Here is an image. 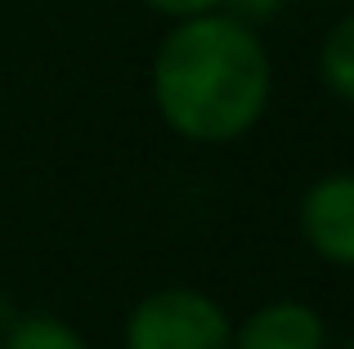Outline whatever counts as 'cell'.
<instances>
[{
    "label": "cell",
    "instance_id": "4",
    "mask_svg": "<svg viewBox=\"0 0 354 349\" xmlns=\"http://www.w3.org/2000/svg\"><path fill=\"white\" fill-rule=\"evenodd\" d=\"M229 349H323V318L310 305L278 300L242 323Z\"/></svg>",
    "mask_w": 354,
    "mask_h": 349
},
{
    "label": "cell",
    "instance_id": "7",
    "mask_svg": "<svg viewBox=\"0 0 354 349\" xmlns=\"http://www.w3.org/2000/svg\"><path fill=\"white\" fill-rule=\"evenodd\" d=\"M153 9H162V14H180V18H193V14H207V9H216L220 0H148Z\"/></svg>",
    "mask_w": 354,
    "mask_h": 349
},
{
    "label": "cell",
    "instance_id": "8",
    "mask_svg": "<svg viewBox=\"0 0 354 349\" xmlns=\"http://www.w3.org/2000/svg\"><path fill=\"white\" fill-rule=\"evenodd\" d=\"M234 5H238L247 18H265V14H274V9L283 5V0H234Z\"/></svg>",
    "mask_w": 354,
    "mask_h": 349
},
{
    "label": "cell",
    "instance_id": "6",
    "mask_svg": "<svg viewBox=\"0 0 354 349\" xmlns=\"http://www.w3.org/2000/svg\"><path fill=\"white\" fill-rule=\"evenodd\" d=\"M5 349H86V341L59 318H27L9 332Z\"/></svg>",
    "mask_w": 354,
    "mask_h": 349
},
{
    "label": "cell",
    "instance_id": "2",
    "mask_svg": "<svg viewBox=\"0 0 354 349\" xmlns=\"http://www.w3.org/2000/svg\"><path fill=\"white\" fill-rule=\"evenodd\" d=\"M234 327L211 296L171 287L135 305L126 323V349H229Z\"/></svg>",
    "mask_w": 354,
    "mask_h": 349
},
{
    "label": "cell",
    "instance_id": "5",
    "mask_svg": "<svg viewBox=\"0 0 354 349\" xmlns=\"http://www.w3.org/2000/svg\"><path fill=\"white\" fill-rule=\"evenodd\" d=\"M323 81L354 103V18H346L323 45Z\"/></svg>",
    "mask_w": 354,
    "mask_h": 349
},
{
    "label": "cell",
    "instance_id": "9",
    "mask_svg": "<svg viewBox=\"0 0 354 349\" xmlns=\"http://www.w3.org/2000/svg\"><path fill=\"white\" fill-rule=\"evenodd\" d=\"M350 349H354V341H350Z\"/></svg>",
    "mask_w": 354,
    "mask_h": 349
},
{
    "label": "cell",
    "instance_id": "3",
    "mask_svg": "<svg viewBox=\"0 0 354 349\" xmlns=\"http://www.w3.org/2000/svg\"><path fill=\"white\" fill-rule=\"evenodd\" d=\"M301 233L323 260L354 269V174H332L305 192Z\"/></svg>",
    "mask_w": 354,
    "mask_h": 349
},
{
    "label": "cell",
    "instance_id": "1",
    "mask_svg": "<svg viewBox=\"0 0 354 349\" xmlns=\"http://www.w3.org/2000/svg\"><path fill=\"white\" fill-rule=\"evenodd\" d=\"M153 94L166 126L184 139L225 143L260 121L269 103L265 45L238 18L193 14L166 36L153 68Z\"/></svg>",
    "mask_w": 354,
    "mask_h": 349
}]
</instances>
